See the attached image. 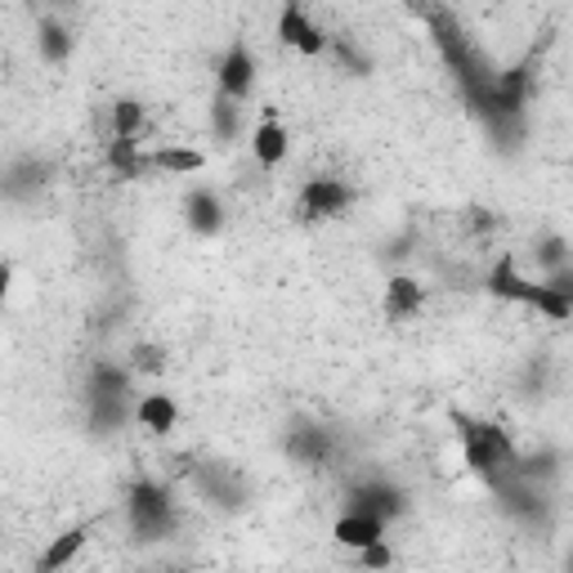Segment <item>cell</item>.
Returning a JSON list of instances; mask_svg holds the SVG:
<instances>
[{
  "label": "cell",
  "instance_id": "6da1fadb",
  "mask_svg": "<svg viewBox=\"0 0 573 573\" xmlns=\"http://www.w3.org/2000/svg\"><path fill=\"white\" fill-rule=\"evenodd\" d=\"M408 10L425 19V28H430V36H435V45H440L448 72H453L457 86H462V95H466L471 108L479 112L484 99H488V86H493V67H488V58L471 45V36L462 32V23H457L444 6H435V0H408Z\"/></svg>",
  "mask_w": 573,
  "mask_h": 573
},
{
  "label": "cell",
  "instance_id": "7a4b0ae2",
  "mask_svg": "<svg viewBox=\"0 0 573 573\" xmlns=\"http://www.w3.org/2000/svg\"><path fill=\"white\" fill-rule=\"evenodd\" d=\"M126 520L139 542H162L175 533V488L166 479L139 475L126 488Z\"/></svg>",
  "mask_w": 573,
  "mask_h": 573
},
{
  "label": "cell",
  "instance_id": "3957f363",
  "mask_svg": "<svg viewBox=\"0 0 573 573\" xmlns=\"http://www.w3.org/2000/svg\"><path fill=\"white\" fill-rule=\"evenodd\" d=\"M453 421H457V435H462V448H466V466L479 479H497L516 466V444L501 425L475 421V417H462V412H453Z\"/></svg>",
  "mask_w": 573,
  "mask_h": 573
},
{
  "label": "cell",
  "instance_id": "277c9868",
  "mask_svg": "<svg viewBox=\"0 0 573 573\" xmlns=\"http://www.w3.org/2000/svg\"><path fill=\"white\" fill-rule=\"evenodd\" d=\"M130 368H121V364H112V358H99V364L90 368V386H86V399H90V421H95V430H121L126 421H130Z\"/></svg>",
  "mask_w": 573,
  "mask_h": 573
},
{
  "label": "cell",
  "instance_id": "5b68a950",
  "mask_svg": "<svg viewBox=\"0 0 573 573\" xmlns=\"http://www.w3.org/2000/svg\"><path fill=\"white\" fill-rule=\"evenodd\" d=\"M278 41L286 45V50H296V54H305V58H323L327 54V32L305 14V6L301 0H282V10H278Z\"/></svg>",
  "mask_w": 573,
  "mask_h": 573
},
{
  "label": "cell",
  "instance_id": "8992f818",
  "mask_svg": "<svg viewBox=\"0 0 573 573\" xmlns=\"http://www.w3.org/2000/svg\"><path fill=\"white\" fill-rule=\"evenodd\" d=\"M256 90V54L247 41H234L220 63H215V95H225L234 104H247Z\"/></svg>",
  "mask_w": 573,
  "mask_h": 573
},
{
  "label": "cell",
  "instance_id": "52a82bcc",
  "mask_svg": "<svg viewBox=\"0 0 573 573\" xmlns=\"http://www.w3.org/2000/svg\"><path fill=\"white\" fill-rule=\"evenodd\" d=\"M354 202V188L336 175H314L305 180L301 188V215L305 220H336V215H345Z\"/></svg>",
  "mask_w": 573,
  "mask_h": 573
},
{
  "label": "cell",
  "instance_id": "ba28073f",
  "mask_svg": "<svg viewBox=\"0 0 573 573\" xmlns=\"http://www.w3.org/2000/svg\"><path fill=\"white\" fill-rule=\"evenodd\" d=\"M349 511H368V516H381L386 525L408 516V493L390 479H364L349 488Z\"/></svg>",
  "mask_w": 573,
  "mask_h": 573
},
{
  "label": "cell",
  "instance_id": "9c48e42d",
  "mask_svg": "<svg viewBox=\"0 0 573 573\" xmlns=\"http://www.w3.org/2000/svg\"><path fill=\"white\" fill-rule=\"evenodd\" d=\"M286 457L301 462V466H332L336 462V430L327 425H296V430H286V440H282Z\"/></svg>",
  "mask_w": 573,
  "mask_h": 573
},
{
  "label": "cell",
  "instance_id": "30bf717a",
  "mask_svg": "<svg viewBox=\"0 0 573 573\" xmlns=\"http://www.w3.org/2000/svg\"><path fill=\"white\" fill-rule=\"evenodd\" d=\"M286 153H292V134H286V126L273 117V108H264V117L251 130V158H256L260 171H278L286 162Z\"/></svg>",
  "mask_w": 573,
  "mask_h": 573
},
{
  "label": "cell",
  "instance_id": "8fae6325",
  "mask_svg": "<svg viewBox=\"0 0 573 573\" xmlns=\"http://www.w3.org/2000/svg\"><path fill=\"white\" fill-rule=\"evenodd\" d=\"M225 197L215 193V188H188L184 193V225H188V234H197V238H215L225 229Z\"/></svg>",
  "mask_w": 573,
  "mask_h": 573
},
{
  "label": "cell",
  "instance_id": "7c38bea8",
  "mask_svg": "<svg viewBox=\"0 0 573 573\" xmlns=\"http://www.w3.org/2000/svg\"><path fill=\"white\" fill-rule=\"evenodd\" d=\"M130 421L139 425V430H149V435H171V430L180 425V403H175V394H166V390H149V394H139L134 403H130Z\"/></svg>",
  "mask_w": 573,
  "mask_h": 573
},
{
  "label": "cell",
  "instance_id": "4fadbf2b",
  "mask_svg": "<svg viewBox=\"0 0 573 573\" xmlns=\"http://www.w3.org/2000/svg\"><path fill=\"white\" fill-rule=\"evenodd\" d=\"M484 286H488V296L507 301V305H533V296H538V282L525 278L511 256H501V260L488 269V282H484Z\"/></svg>",
  "mask_w": 573,
  "mask_h": 573
},
{
  "label": "cell",
  "instance_id": "5bb4252c",
  "mask_svg": "<svg viewBox=\"0 0 573 573\" xmlns=\"http://www.w3.org/2000/svg\"><path fill=\"white\" fill-rule=\"evenodd\" d=\"M193 484L202 488V497H215V501H225V507H242V497H247L242 479H238L229 466H220V462L193 466Z\"/></svg>",
  "mask_w": 573,
  "mask_h": 573
},
{
  "label": "cell",
  "instance_id": "9a60e30c",
  "mask_svg": "<svg viewBox=\"0 0 573 573\" xmlns=\"http://www.w3.org/2000/svg\"><path fill=\"white\" fill-rule=\"evenodd\" d=\"M332 538H336V547H345V551H364V547H372V542L386 538V520H381V516H368V511H345V516L332 525Z\"/></svg>",
  "mask_w": 573,
  "mask_h": 573
},
{
  "label": "cell",
  "instance_id": "2e32d148",
  "mask_svg": "<svg viewBox=\"0 0 573 573\" xmlns=\"http://www.w3.org/2000/svg\"><path fill=\"white\" fill-rule=\"evenodd\" d=\"M421 305H425V286H421L417 278H408V273H394V278L386 282V296H381V310H386V318H412Z\"/></svg>",
  "mask_w": 573,
  "mask_h": 573
},
{
  "label": "cell",
  "instance_id": "e0dca14e",
  "mask_svg": "<svg viewBox=\"0 0 573 573\" xmlns=\"http://www.w3.org/2000/svg\"><path fill=\"white\" fill-rule=\"evenodd\" d=\"M86 542H90V525H72V529H63V533L41 551L36 569H41V573H54V569L72 564V560H77V555L86 551Z\"/></svg>",
  "mask_w": 573,
  "mask_h": 573
},
{
  "label": "cell",
  "instance_id": "ac0fdd59",
  "mask_svg": "<svg viewBox=\"0 0 573 573\" xmlns=\"http://www.w3.org/2000/svg\"><path fill=\"white\" fill-rule=\"evenodd\" d=\"M104 162H108V171L121 175V180H139L143 171H153V166H149V153H143L139 139H130V134H112Z\"/></svg>",
  "mask_w": 573,
  "mask_h": 573
},
{
  "label": "cell",
  "instance_id": "d6986e66",
  "mask_svg": "<svg viewBox=\"0 0 573 573\" xmlns=\"http://www.w3.org/2000/svg\"><path fill=\"white\" fill-rule=\"evenodd\" d=\"M36 54H41L45 63H54V67L72 58V32H67V23H63V19L45 14V19L36 23Z\"/></svg>",
  "mask_w": 573,
  "mask_h": 573
},
{
  "label": "cell",
  "instance_id": "ffe728a7",
  "mask_svg": "<svg viewBox=\"0 0 573 573\" xmlns=\"http://www.w3.org/2000/svg\"><path fill=\"white\" fill-rule=\"evenodd\" d=\"M149 166L153 171H162V175H197V171H206V153L202 149H175V143H166V149H158V153H149Z\"/></svg>",
  "mask_w": 573,
  "mask_h": 573
},
{
  "label": "cell",
  "instance_id": "44dd1931",
  "mask_svg": "<svg viewBox=\"0 0 573 573\" xmlns=\"http://www.w3.org/2000/svg\"><path fill=\"white\" fill-rule=\"evenodd\" d=\"M45 166L41 162H19L14 171H6V180H0V193L6 197H36L45 188Z\"/></svg>",
  "mask_w": 573,
  "mask_h": 573
},
{
  "label": "cell",
  "instance_id": "7402d4cb",
  "mask_svg": "<svg viewBox=\"0 0 573 573\" xmlns=\"http://www.w3.org/2000/svg\"><path fill=\"white\" fill-rule=\"evenodd\" d=\"M108 117H112V134H130V139H139L143 126H149V112H143L139 99H117L108 108Z\"/></svg>",
  "mask_w": 573,
  "mask_h": 573
},
{
  "label": "cell",
  "instance_id": "603a6c76",
  "mask_svg": "<svg viewBox=\"0 0 573 573\" xmlns=\"http://www.w3.org/2000/svg\"><path fill=\"white\" fill-rule=\"evenodd\" d=\"M529 310L547 314L551 323H569V318H573V296H564V292H555V286L538 282V296H533V305H529Z\"/></svg>",
  "mask_w": 573,
  "mask_h": 573
},
{
  "label": "cell",
  "instance_id": "cb8c5ba5",
  "mask_svg": "<svg viewBox=\"0 0 573 573\" xmlns=\"http://www.w3.org/2000/svg\"><path fill=\"white\" fill-rule=\"evenodd\" d=\"M210 130H215V139H220V143H229L238 134V104L234 99L215 95V104H210Z\"/></svg>",
  "mask_w": 573,
  "mask_h": 573
},
{
  "label": "cell",
  "instance_id": "d4e9b609",
  "mask_svg": "<svg viewBox=\"0 0 573 573\" xmlns=\"http://www.w3.org/2000/svg\"><path fill=\"white\" fill-rule=\"evenodd\" d=\"M130 372H149V377L166 372V349L153 345V340H139V345L130 349Z\"/></svg>",
  "mask_w": 573,
  "mask_h": 573
},
{
  "label": "cell",
  "instance_id": "484cf974",
  "mask_svg": "<svg viewBox=\"0 0 573 573\" xmlns=\"http://www.w3.org/2000/svg\"><path fill=\"white\" fill-rule=\"evenodd\" d=\"M538 264H542V269H560V264H569V238L547 234V238L538 242Z\"/></svg>",
  "mask_w": 573,
  "mask_h": 573
},
{
  "label": "cell",
  "instance_id": "4316f807",
  "mask_svg": "<svg viewBox=\"0 0 573 573\" xmlns=\"http://www.w3.org/2000/svg\"><path fill=\"white\" fill-rule=\"evenodd\" d=\"M354 564H358V569H390V564H394V551H390L386 538H381V542H372V547H364V551H354Z\"/></svg>",
  "mask_w": 573,
  "mask_h": 573
},
{
  "label": "cell",
  "instance_id": "83f0119b",
  "mask_svg": "<svg viewBox=\"0 0 573 573\" xmlns=\"http://www.w3.org/2000/svg\"><path fill=\"white\" fill-rule=\"evenodd\" d=\"M10 292H14V264H10V260H0V310H6Z\"/></svg>",
  "mask_w": 573,
  "mask_h": 573
},
{
  "label": "cell",
  "instance_id": "f1b7e54d",
  "mask_svg": "<svg viewBox=\"0 0 573 573\" xmlns=\"http://www.w3.org/2000/svg\"><path fill=\"white\" fill-rule=\"evenodd\" d=\"M471 225H475V229H493L497 220H493V215H488V210H471Z\"/></svg>",
  "mask_w": 573,
  "mask_h": 573
},
{
  "label": "cell",
  "instance_id": "f546056e",
  "mask_svg": "<svg viewBox=\"0 0 573 573\" xmlns=\"http://www.w3.org/2000/svg\"><path fill=\"white\" fill-rule=\"evenodd\" d=\"M50 6H58V10H67V6H72V0H50Z\"/></svg>",
  "mask_w": 573,
  "mask_h": 573
}]
</instances>
